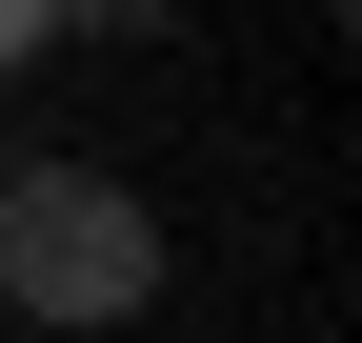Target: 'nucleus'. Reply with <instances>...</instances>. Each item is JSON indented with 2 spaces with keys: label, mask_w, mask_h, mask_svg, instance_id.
<instances>
[{
  "label": "nucleus",
  "mask_w": 362,
  "mask_h": 343,
  "mask_svg": "<svg viewBox=\"0 0 362 343\" xmlns=\"http://www.w3.org/2000/svg\"><path fill=\"white\" fill-rule=\"evenodd\" d=\"M0 303L21 323H141L161 303V223L101 162H21V182H0Z\"/></svg>",
  "instance_id": "nucleus-1"
},
{
  "label": "nucleus",
  "mask_w": 362,
  "mask_h": 343,
  "mask_svg": "<svg viewBox=\"0 0 362 343\" xmlns=\"http://www.w3.org/2000/svg\"><path fill=\"white\" fill-rule=\"evenodd\" d=\"M40 40H61V0H0V81H21V61H40Z\"/></svg>",
  "instance_id": "nucleus-2"
}]
</instances>
